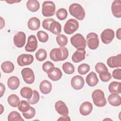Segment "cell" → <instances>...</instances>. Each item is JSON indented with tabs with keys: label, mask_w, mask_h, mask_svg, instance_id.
Listing matches in <instances>:
<instances>
[{
	"label": "cell",
	"mask_w": 121,
	"mask_h": 121,
	"mask_svg": "<svg viewBox=\"0 0 121 121\" xmlns=\"http://www.w3.org/2000/svg\"><path fill=\"white\" fill-rule=\"evenodd\" d=\"M93 103L97 107H104L107 103L104 92L100 89L94 90L92 94Z\"/></svg>",
	"instance_id": "3"
},
{
	"label": "cell",
	"mask_w": 121,
	"mask_h": 121,
	"mask_svg": "<svg viewBox=\"0 0 121 121\" xmlns=\"http://www.w3.org/2000/svg\"><path fill=\"white\" fill-rule=\"evenodd\" d=\"M111 9L114 17L120 18L121 17V1L120 0H114L112 4Z\"/></svg>",
	"instance_id": "17"
},
{
	"label": "cell",
	"mask_w": 121,
	"mask_h": 121,
	"mask_svg": "<svg viewBox=\"0 0 121 121\" xmlns=\"http://www.w3.org/2000/svg\"><path fill=\"white\" fill-rule=\"evenodd\" d=\"M69 55V52L65 47H60L52 49L50 52V57L54 61H62L66 60Z\"/></svg>",
	"instance_id": "1"
},
{
	"label": "cell",
	"mask_w": 121,
	"mask_h": 121,
	"mask_svg": "<svg viewBox=\"0 0 121 121\" xmlns=\"http://www.w3.org/2000/svg\"><path fill=\"white\" fill-rule=\"evenodd\" d=\"M58 121H70V119L69 117L67 115H63L62 116L59 118L58 120Z\"/></svg>",
	"instance_id": "47"
},
{
	"label": "cell",
	"mask_w": 121,
	"mask_h": 121,
	"mask_svg": "<svg viewBox=\"0 0 121 121\" xmlns=\"http://www.w3.org/2000/svg\"><path fill=\"white\" fill-rule=\"evenodd\" d=\"M40 99V95L39 93L35 90H33V93L32 96L30 98L27 99V101L31 104H37Z\"/></svg>",
	"instance_id": "38"
},
{
	"label": "cell",
	"mask_w": 121,
	"mask_h": 121,
	"mask_svg": "<svg viewBox=\"0 0 121 121\" xmlns=\"http://www.w3.org/2000/svg\"><path fill=\"white\" fill-rule=\"evenodd\" d=\"M40 90L44 95L50 93L52 89V85L50 82L47 80H43L41 82L39 85Z\"/></svg>",
	"instance_id": "20"
},
{
	"label": "cell",
	"mask_w": 121,
	"mask_h": 121,
	"mask_svg": "<svg viewBox=\"0 0 121 121\" xmlns=\"http://www.w3.org/2000/svg\"><path fill=\"white\" fill-rule=\"evenodd\" d=\"M56 17L60 20H63L66 18L68 16V12L67 10L64 8L59 9L56 13Z\"/></svg>",
	"instance_id": "35"
},
{
	"label": "cell",
	"mask_w": 121,
	"mask_h": 121,
	"mask_svg": "<svg viewBox=\"0 0 121 121\" xmlns=\"http://www.w3.org/2000/svg\"><path fill=\"white\" fill-rule=\"evenodd\" d=\"M47 57V52L44 49H39L35 53V58L39 61L45 60Z\"/></svg>",
	"instance_id": "33"
},
{
	"label": "cell",
	"mask_w": 121,
	"mask_h": 121,
	"mask_svg": "<svg viewBox=\"0 0 121 121\" xmlns=\"http://www.w3.org/2000/svg\"><path fill=\"white\" fill-rule=\"evenodd\" d=\"M37 48V41L34 35L29 36L27 39L26 45L25 46V50L28 52H33Z\"/></svg>",
	"instance_id": "12"
},
{
	"label": "cell",
	"mask_w": 121,
	"mask_h": 121,
	"mask_svg": "<svg viewBox=\"0 0 121 121\" xmlns=\"http://www.w3.org/2000/svg\"><path fill=\"white\" fill-rule=\"evenodd\" d=\"M48 78L52 81H58L60 80L62 76V72L58 68L54 67L51 71L47 73Z\"/></svg>",
	"instance_id": "19"
},
{
	"label": "cell",
	"mask_w": 121,
	"mask_h": 121,
	"mask_svg": "<svg viewBox=\"0 0 121 121\" xmlns=\"http://www.w3.org/2000/svg\"><path fill=\"white\" fill-rule=\"evenodd\" d=\"M107 64L111 68H119L121 67V55L119 54L116 56H111L107 60Z\"/></svg>",
	"instance_id": "14"
},
{
	"label": "cell",
	"mask_w": 121,
	"mask_h": 121,
	"mask_svg": "<svg viewBox=\"0 0 121 121\" xmlns=\"http://www.w3.org/2000/svg\"><path fill=\"white\" fill-rule=\"evenodd\" d=\"M34 60V57L29 54H22L17 58V63L20 66H24L31 64Z\"/></svg>",
	"instance_id": "9"
},
{
	"label": "cell",
	"mask_w": 121,
	"mask_h": 121,
	"mask_svg": "<svg viewBox=\"0 0 121 121\" xmlns=\"http://www.w3.org/2000/svg\"><path fill=\"white\" fill-rule=\"evenodd\" d=\"M26 34L21 31L17 32L13 38L14 43L18 48H22L24 46L26 43Z\"/></svg>",
	"instance_id": "11"
},
{
	"label": "cell",
	"mask_w": 121,
	"mask_h": 121,
	"mask_svg": "<svg viewBox=\"0 0 121 121\" xmlns=\"http://www.w3.org/2000/svg\"><path fill=\"white\" fill-rule=\"evenodd\" d=\"M49 31L54 35H59L61 31V25L57 21L54 20L49 26Z\"/></svg>",
	"instance_id": "26"
},
{
	"label": "cell",
	"mask_w": 121,
	"mask_h": 121,
	"mask_svg": "<svg viewBox=\"0 0 121 121\" xmlns=\"http://www.w3.org/2000/svg\"><path fill=\"white\" fill-rule=\"evenodd\" d=\"M114 37V32L111 29L104 30L101 34V38L102 42L104 44L110 43Z\"/></svg>",
	"instance_id": "10"
},
{
	"label": "cell",
	"mask_w": 121,
	"mask_h": 121,
	"mask_svg": "<svg viewBox=\"0 0 121 121\" xmlns=\"http://www.w3.org/2000/svg\"><path fill=\"white\" fill-rule=\"evenodd\" d=\"M55 5L52 1H44L42 5V13L43 16L49 17L52 16L55 12Z\"/></svg>",
	"instance_id": "4"
},
{
	"label": "cell",
	"mask_w": 121,
	"mask_h": 121,
	"mask_svg": "<svg viewBox=\"0 0 121 121\" xmlns=\"http://www.w3.org/2000/svg\"><path fill=\"white\" fill-rule=\"evenodd\" d=\"M54 68V64L52 62L49 61H46L43 64L42 66V69L43 70L47 73L51 71Z\"/></svg>",
	"instance_id": "42"
},
{
	"label": "cell",
	"mask_w": 121,
	"mask_h": 121,
	"mask_svg": "<svg viewBox=\"0 0 121 121\" xmlns=\"http://www.w3.org/2000/svg\"><path fill=\"white\" fill-rule=\"evenodd\" d=\"M58 44L60 47H64L68 43V38L66 36L62 35H58L56 38Z\"/></svg>",
	"instance_id": "34"
},
{
	"label": "cell",
	"mask_w": 121,
	"mask_h": 121,
	"mask_svg": "<svg viewBox=\"0 0 121 121\" xmlns=\"http://www.w3.org/2000/svg\"><path fill=\"white\" fill-rule=\"evenodd\" d=\"M1 68L2 71L5 73H10L13 72L14 69V65L10 61H6L1 65Z\"/></svg>",
	"instance_id": "28"
},
{
	"label": "cell",
	"mask_w": 121,
	"mask_h": 121,
	"mask_svg": "<svg viewBox=\"0 0 121 121\" xmlns=\"http://www.w3.org/2000/svg\"><path fill=\"white\" fill-rule=\"evenodd\" d=\"M86 81L89 86L92 87L96 86L98 83L99 80L96 73L92 71L86 77Z\"/></svg>",
	"instance_id": "21"
},
{
	"label": "cell",
	"mask_w": 121,
	"mask_h": 121,
	"mask_svg": "<svg viewBox=\"0 0 121 121\" xmlns=\"http://www.w3.org/2000/svg\"><path fill=\"white\" fill-rule=\"evenodd\" d=\"M55 108L57 112L62 115H68L69 114V110L66 104L61 100L56 102L55 104Z\"/></svg>",
	"instance_id": "15"
},
{
	"label": "cell",
	"mask_w": 121,
	"mask_h": 121,
	"mask_svg": "<svg viewBox=\"0 0 121 121\" xmlns=\"http://www.w3.org/2000/svg\"><path fill=\"white\" fill-rule=\"evenodd\" d=\"M121 28H119L117 31H116V37L117 38L121 40Z\"/></svg>",
	"instance_id": "48"
},
{
	"label": "cell",
	"mask_w": 121,
	"mask_h": 121,
	"mask_svg": "<svg viewBox=\"0 0 121 121\" xmlns=\"http://www.w3.org/2000/svg\"><path fill=\"white\" fill-rule=\"evenodd\" d=\"M69 12L71 15L76 19L82 20L85 17V11L83 8L78 3H73L69 7Z\"/></svg>",
	"instance_id": "2"
},
{
	"label": "cell",
	"mask_w": 121,
	"mask_h": 121,
	"mask_svg": "<svg viewBox=\"0 0 121 121\" xmlns=\"http://www.w3.org/2000/svg\"><path fill=\"white\" fill-rule=\"evenodd\" d=\"M78 21L75 19L71 18L66 22L64 26V31L68 35H71L78 30Z\"/></svg>",
	"instance_id": "6"
},
{
	"label": "cell",
	"mask_w": 121,
	"mask_h": 121,
	"mask_svg": "<svg viewBox=\"0 0 121 121\" xmlns=\"http://www.w3.org/2000/svg\"><path fill=\"white\" fill-rule=\"evenodd\" d=\"M121 83L117 81H112L109 85L108 89L111 94H119L121 93Z\"/></svg>",
	"instance_id": "25"
},
{
	"label": "cell",
	"mask_w": 121,
	"mask_h": 121,
	"mask_svg": "<svg viewBox=\"0 0 121 121\" xmlns=\"http://www.w3.org/2000/svg\"><path fill=\"white\" fill-rule=\"evenodd\" d=\"M23 116L26 119H30L33 118L35 114V110L32 107H30V109L26 112H22Z\"/></svg>",
	"instance_id": "40"
},
{
	"label": "cell",
	"mask_w": 121,
	"mask_h": 121,
	"mask_svg": "<svg viewBox=\"0 0 121 121\" xmlns=\"http://www.w3.org/2000/svg\"><path fill=\"white\" fill-rule=\"evenodd\" d=\"M54 20H55L52 18H48L44 19L42 22V26L43 27V28L49 31V28L50 24Z\"/></svg>",
	"instance_id": "44"
},
{
	"label": "cell",
	"mask_w": 121,
	"mask_h": 121,
	"mask_svg": "<svg viewBox=\"0 0 121 121\" xmlns=\"http://www.w3.org/2000/svg\"><path fill=\"white\" fill-rule=\"evenodd\" d=\"M30 103L25 100H22L20 102V104L18 107V110L22 112H26L30 108Z\"/></svg>",
	"instance_id": "39"
},
{
	"label": "cell",
	"mask_w": 121,
	"mask_h": 121,
	"mask_svg": "<svg viewBox=\"0 0 121 121\" xmlns=\"http://www.w3.org/2000/svg\"><path fill=\"white\" fill-rule=\"evenodd\" d=\"M90 66L88 64L86 63H82L78 66V71L80 75H85L90 70Z\"/></svg>",
	"instance_id": "36"
},
{
	"label": "cell",
	"mask_w": 121,
	"mask_h": 121,
	"mask_svg": "<svg viewBox=\"0 0 121 121\" xmlns=\"http://www.w3.org/2000/svg\"><path fill=\"white\" fill-rule=\"evenodd\" d=\"M5 91V86L2 83H0V97H1L3 96V94H4Z\"/></svg>",
	"instance_id": "46"
},
{
	"label": "cell",
	"mask_w": 121,
	"mask_h": 121,
	"mask_svg": "<svg viewBox=\"0 0 121 121\" xmlns=\"http://www.w3.org/2000/svg\"><path fill=\"white\" fill-rule=\"evenodd\" d=\"M62 68L64 72L68 74H71L75 71L74 65L69 62H66L63 64Z\"/></svg>",
	"instance_id": "31"
},
{
	"label": "cell",
	"mask_w": 121,
	"mask_h": 121,
	"mask_svg": "<svg viewBox=\"0 0 121 121\" xmlns=\"http://www.w3.org/2000/svg\"><path fill=\"white\" fill-rule=\"evenodd\" d=\"M21 1H16V0H13V1H11V0H9V1H6V2H7V3H9V4H12L13 3H16V2H20Z\"/></svg>",
	"instance_id": "49"
},
{
	"label": "cell",
	"mask_w": 121,
	"mask_h": 121,
	"mask_svg": "<svg viewBox=\"0 0 121 121\" xmlns=\"http://www.w3.org/2000/svg\"><path fill=\"white\" fill-rule=\"evenodd\" d=\"M36 35L39 41L42 43H45L48 40V35L44 31H39L37 33Z\"/></svg>",
	"instance_id": "37"
},
{
	"label": "cell",
	"mask_w": 121,
	"mask_h": 121,
	"mask_svg": "<svg viewBox=\"0 0 121 121\" xmlns=\"http://www.w3.org/2000/svg\"><path fill=\"white\" fill-rule=\"evenodd\" d=\"M99 77L101 80L104 82H108L112 78V76L110 73L108 72V71H104V72L100 73Z\"/></svg>",
	"instance_id": "41"
},
{
	"label": "cell",
	"mask_w": 121,
	"mask_h": 121,
	"mask_svg": "<svg viewBox=\"0 0 121 121\" xmlns=\"http://www.w3.org/2000/svg\"><path fill=\"white\" fill-rule=\"evenodd\" d=\"M70 43L74 47L77 49H85L86 47V41L84 36L78 33L73 35L70 38Z\"/></svg>",
	"instance_id": "5"
},
{
	"label": "cell",
	"mask_w": 121,
	"mask_h": 121,
	"mask_svg": "<svg viewBox=\"0 0 121 121\" xmlns=\"http://www.w3.org/2000/svg\"><path fill=\"white\" fill-rule=\"evenodd\" d=\"M33 90L28 87L24 86L22 87L20 91V95L22 97L26 98L27 99H30L33 95Z\"/></svg>",
	"instance_id": "30"
},
{
	"label": "cell",
	"mask_w": 121,
	"mask_h": 121,
	"mask_svg": "<svg viewBox=\"0 0 121 121\" xmlns=\"http://www.w3.org/2000/svg\"><path fill=\"white\" fill-rule=\"evenodd\" d=\"M0 106H1V112H0V114H1L2 113V112H3V110H4V109H2V104H0Z\"/></svg>",
	"instance_id": "50"
},
{
	"label": "cell",
	"mask_w": 121,
	"mask_h": 121,
	"mask_svg": "<svg viewBox=\"0 0 121 121\" xmlns=\"http://www.w3.org/2000/svg\"><path fill=\"white\" fill-rule=\"evenodd\" d=\"M27 26L31 30H37L40 27V21L39 19L36 17H32L29 19L27 23Z\"/></svg>",
	"instance_id": "22"
},
{
	"label": "cell",
	"mask_w": 121,
	"mask_h": 121,
	"mask_svg": "<svg viewBox=\"0 0 121 121\" xmlns=\"http://www.w3.org/2000/svg\"><path fill=\"white\" fill-rule=\"evenodd\" d=\"M109 103L113 106H119L121 104V98L118 94H112L108 97Z\"/></svg>",
	"instance_id": "23"
},
{
	"label": "cell",
	"mask_w": 121,
	"mask_h": 121,
	"mask_svg": "<svg viewBox=\"0 0 121 121\" xmlns=\"http://www.w3.org/2000/svg\"><path fill=\"white\" fill-rule=\"evenodd\" d=\"M21 75L24 81L28 84H32L35 81V75L33 70L29 68H25L21 70Z\"/></svg>",
	"instance_id": "8"
},
{
	"label": "cell",
	"mask_w": 121,
	"mask_h": 121,
	"mask_svg": "<svg viewBox=\"0 0 121 121\" xmlns=\"http://www.w3.org/2000/svg\"><path fill=\"white\" fill-rule=\"evenodd\" d=\"M8 102L9 104L13 107H17L20 104L19 97L15 94L10 95L8 97Z\"/></svg>",
	"instance_id": "29"
},
{
	"label": "cell",
	"mask_w": 121,
	"mask_h": 121,
	"mask_svg": "<svg viewBox=\"0 0 121 121\" xmlns=\"http://www.w3.org/2000/svg\"><path fill=\"white\" fill-rule=\"evenodd\" d=\"M71 86L75 90H80L82 89L85 84L83 78L79 75H76L73 77L71 79Z\"/></svg>",
	"instance_id": "13"
},
{
	"label": "cell",
	"mask_w": 121,
	"mask_h": 121,
	"mask_svg": "<svg viewBox=\"0 0 121 121\" xmlns=\"http://www.w3.org/2000/svg\"><path fill=\"white\" fill-rule=\"evenodd\" d=\"M27 9L33 12L37 11L40 8V3L36 0H29L26 3Z\"/></svg>",
	"instance_id": "27"
},
{
	"label": "cell",
	"mask_w": 121,
	"mask_h": 121,
	"mask_svg": "<svg viewBox=\"0 0 121 121\" xmlns=\"http://www.w3.org/2000/svg\"><path fill=\"white\" fill-rule=\"evenodd\" d=\"M87 45L88 47L91 50H95L99 46V41L98 35L93 32L87 34L86 35Z\"/></svg>",
	"instance_id": "7"
},
{
	"label": "cell",
	"mask_w": 121,
	"mask_h": 121,
	"mask_svg": "<svg viewBox=\"0 0 121 121\" xmlns=\"http://www.w3.org/2000/svg\"><path fill=\"white\" fill-rule=\"evenodd\" d=\"M93 110V105L89 102H83L79 107V112L83 116L89 115Z\"/></svg>",
	"instance_id": "18"
},
{
	"label": "cell",
	"mask_w": 121,
	"mask_h": 121,
	"mask_svg": "<svg viewBox=\"0 0 121 121\" xmlns=\"http://www.w3.org/2000/svg\"><path fill=\"white\" fill-rule=\"evenodd\" d=\"M95 71L98 73H100L102 72L108 71V69L106 65L102 62H98L95 65Z\"/></svg>",
	"instance_id": "43"
},
{
	"label": "cell",
	"mask_w": 121,
	"mask_h": 121,
	"mask_svg": "<svg viewBox=\"0 0 121 121\" xmlns=\"http://www.w3.org/2000/svg\"><path fill=\"white\" fill-rule=\"evenodd\" d=\"M9 121H24L21 115L17 111H12L9 113L8 117Z\"/></svg>",
	"instance_id": "32"
},
{
	"label": "cell",
	"mask_w": 121,
	"mask_h": 121,
	"mask_svg": "<svg viewBox=\"0 0 121 121\" xmlns=\"http://www.w3.org/2000/svg\"><path fill=\"white\" fill-rule=\"evenodd\" d=\"M86 51L84 49L79 48L75 52L72 56V60L75 63H78L85 59Z\"/></svg>",
	"instance_id": "16"
},
{
	"label": "cell",
	"mask_w": 121,
	"mask_h": 121,
	"mask_svg": "<svg viewBox=\"0 0 121 121\" xmlns=\"http://www.w3.org/2000/svg\"><path fill=\"white\" fill-rule=\"evenodd\" d=\"M19 84L20 81L17 77L11 76L8 80V86L11 90L17 89L19 87Z\"/></svg>",
	"instance_id": "24"
},
{
	"label": "cell",
	"mask_w": 121,
	"mask_h": 121,
	"mask_svg": "<svg viewBox=\"0 0 121 121\" xmlns=\"http://www.w3.org/2000/svg\"><path fill=\"white\" fill-rule=\"evenodd\" d=\"M112 77L116 79H121V69H116L112 72Z\"/></svg>",
	"instance_id": "45"
}]
</instances>
